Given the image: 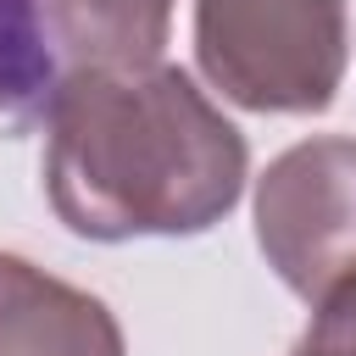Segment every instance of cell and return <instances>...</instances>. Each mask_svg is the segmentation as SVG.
Wrapping results in <instances>:
<instances>
[{
    "label": "cell",
    "mask_w": 356,
    "mask_h": 356,
    "mask_svg": "<svg viewBox=\"0 0 356 356\" xmlns=\"http://www.w3.org/2000/svg\"><path fill=\"white\" fill-rule=\"evenodd\" d=\"M39 122L44 195L78 239L206 234L245 195V134L172 61L67 67Z\"/></svg>",
    "instance_id": "1"
},
{
    "label": "cell",
    "mask_w": 356,
    "mask_h": 356,
    "mask_svg": "<svg viewBox=\"0 0 356 356\" xmlns=\"http://www.w3.org/2000/svg\"><path fill=\"white\" fill-rule=\"evenodd\" d=\"M195 61L245 111H328L350 61L345 0H195Z\"/></svg>",
    "instance_id": "2"
},
{
    "label": "cell",
    "mask_w": 356,
    "mask_h": 356,
    "mask_svg": "<svg viewBox=\"0 0 356 356\" xmlns=\"http://www.w3.org/2000/svg\"><path fill=\"white\" fill-rule=\"evenodd\" d=\"M256 245L300 300L356 273V139L317 134L267 161L256 178Z\"/></svg>",
    "instance_id": "3"
},
{
    "label": "cell",
    "mask_w": 356,
    "mask_h": 356,
    "mask_svg": "<svg viewBox=\"0 0 356 356\" xmlns=\"http://www.w3.org/2000/svg\"><path fill=\"white\" fill-rule=\"evenodd\" d=\"M0 356H128L111 306L0 250Z\"/></svg>",
    "instance_id": "4"
},
{
    "label": "cell",
    "mask_w": 356,
    "mask_h": 356,
    "mask_svg": "<svg viewBox=\"0 0 356 356\" xmlns=\"http://www.w3.org/2000/svg\"><path fill=\"white\" fill-rule=\"evenodd\" d=\"M50 50L67 67H150L167 50L178 0H39Z\"/></svg>",
    "instance_id": "5"
},
{
    "label": "cell",
    "mask_w": 356,
    "mask_h": 356,
    "mask_svg": "<svg viewBox=\"0 0 356 356\" xmlns=\"http://www.w3.org/2000/svg\"><path fill=\"white\" fill-rule=\"evenodd\" d=\"M56 50L39 0H0V134H22L44 117L56 89Z\"/></svg>",
    "instance_id": "6"
},
{
    "label": "cell",
    "mask_w": 356,
    "mask_h": 356,
    "mask_svg": "<svg viewBox=\"0 0 356 356\" xmlns=\"http://www.w3.org/2000/svg\"><path fill=\"white\" fill-rule=\"evenodd\" d=\"M300 339L317 345L323 356H356V273L312 300V323Z\"/></svg>",
    "instance_id": "7"
},
{
    "label": "cell",
    "mask_w": 356,
    "mask_h": 356,
    "mask_svg": "<svg viewBox=\"0 0 356 356\" xmlns=\"http://www.w3.org/2000/svg\"><path fill=\"white\" fill-rule=\"evenodd\" d=\"M289 356H323V350H317V345H306V339H300V345H295V350H289Z\"/></svg>",
    "instance_id": "8"
}]
</instances>
